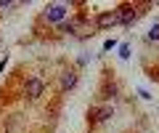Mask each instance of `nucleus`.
<instances>
[{
  "instance_id": "1",
  "label": "nucleus",
  "mask_w": 159,
  "mask_h": 133,
  "mask_svg": "<svg viewBox=\"0 0 159 133\" xmlns=\"http://www.w3.org/2000/svg\"><path fill=\"white\" fill-rule=\"evenodd\" d=\"M64 29H66V32H72V35H77V37H93L90 24H88L85 16H74V19H69V21L64 24Z\"/></svg>"
},
{
  "instance_id": "2",
  "label": "nucleus",
  "mask_w": 159,
  "mask_h": 133,
  "mask_svg": "<svg viewBox=\"0 0 159 133\" xmlns=\"http://www.w3.org/2000/svg\"><path fill=\"white\" fill-rule=\"evenodd\" d=\"M66 13H69L66 3H51V6H45V11H43V19H45V21H64Z\"/></svg>"
},
{
  "instance_id": "3",
  "label": "nucleus",
  "mask_w": 159,
  "mask_h": 133,
  "mask_svg": "<svg viewBox=\"0 0 159 133\" xmlns=\"http://www.w3.org/2000/svg\"><path fill=\"white\" fill-rule=\"evenodd\" d=\"M117 19L119 24H125V27H130L133 21L138 19V6H130V3H125V6L117 8Z\"/></svg>"
},
{
  "instance_id": "4",
  "label": "nucleus",
  "mask_w": 159,
  "mask_h": 133,
  "mask_svg": "<svg viewBox=\"0 0 159 133\" xmlns=\"http://www.w3.org/2000/svg\"><path fill=\"white\" fill-rule=\"evenodd\" d=\"M111 115H114V107L103 104V107H96V109H90V112H88V120H90L93 125H96V122H106Z\"/></svg>"
},
{
  "instance_id": "5",
  "label": "nucleus",
  "mask_w": 159,
  "mask_h": 133,
  "mask_svg": "<svg viewBox=\"0 0 159 133\" xmlns=\"http://www.w3.org/2000/svg\"><path fill=\"white\" fill-rule=\"evenodd\" d=\"M114 24H119L117 11H103V13H98V16H96V27L98 29H109V27H114Z\"/></svg>"
},
{
  "instance_id": "6",
  "label": "nucleus",
  "mask_w": 159,
  "mask_h": 133,
  "mask_svg": "<svg viewBox=\"0 0 159 133\" xmlns=\"http://www.w3.org/2000/svg\"><path fill=\"white\" fill-rule=\"evenodd\" d=\"M43 91H45V83L40 80V77H29L27 80V96L29 98H40Z\"/></svg>"
},
{
  "instance_id": "7",
  "label": "nucleus",
  "mask_w": 159,
  "mask_h": 133,
  "mask_svg": "<svg viewBox=\"0 0 159 133\" xmlns=\"http://www.w3.org/2000/svg\"><path fill=\"white\" fill-rule=\"evenodd\" d=\"M77 85V72H64L61 75V91H72V88Z\"/></svg>"
},
{
  "instance_id": "8",
  "label": "nucleus",
  "mask_w": 159,
  "mask_h": 133,
  "mask_svg": "<svg viewBox=\"0 0 159 133\" xmlns=\"http://www.w3.org/2000/svg\"><path fill=\"white\" fill-rule=\"evenodd\" d=\"M117 93H119L117 83H106V85H103V98H114Z\"/></svg>"
},
{
  "instance_id": "9",
  "label": "nucleus",
  "mask_w": 159,
  "mask_h": 133,
  "mask_svg": "<svg viewBox=\"0 0 159 133\" xmlns=\"http://www.w3.org/2000/svg\"><path fill=\"white\" fill-rule=\"evenodd\" d=\"M119 59H130V45H127V43H122V45H119Z\"/></svg>"
},
{
  "instance_id": "10",
  "label": "nucleus",
  "mask_w": 159,
  "mask_h": 133,
  "mask_svg": "<svg viewBox=\"0 0 159 133\" xmlns=\"http://www.w3.org/2000/svg\"><path fill=\"white\" fill-rule=\"evenodd\" d=\"M148 40H159V24H154V27L148 29Z\"/></svg>"
},
{
  "instance_id": "11",
  "label": "nucleus",
  "mask_w": 159,
  "mask_h": 133,
  "mask_svg": "<svg viewBox=\"0 0 159 133\" xmlns=\"http://www.w3.org/2000/svg\"><path fill=\"white\" fill-rule=\"evenodd\" d=\"M114 45H117V40H106V43H103V51H111Z\"/></svg>"
},
{
  "instance_id": "12",
  "label": "nucleus",
  "mask_w": 159,
  "mask_h": 133,
  "mask_svg": "<svg viewBox=\"0 0 159 133\" xmlns=\"http://www.w3.org/2000/svg\"><path fill=\"white\" fill-rule=\"evenodd\" d=\"M16 3H11V0H0V8H13Z\"/></svg>"
},
{
  "instance_id": "13",
  "label": "nucleus",
  "mask_w": 159,
  "mask_h": 133,
  "mask_svg": "<svg viewBox=\"0 0 159 133\" xmlns=\"http://www.w3.org/2000/svg\"><path fill=\"white\" fill-rule=\"evenodd\" d=\"M138 96H141V98H146V101H148V98H151V93H148V91H143V88H141V91H138Z\"/></svg>"
}]
</instances>
